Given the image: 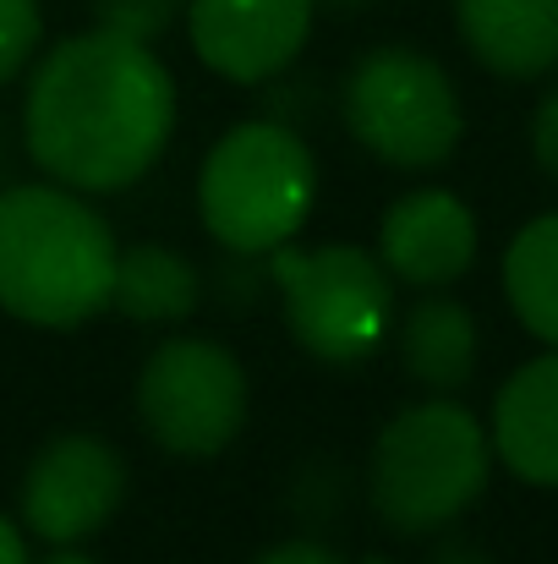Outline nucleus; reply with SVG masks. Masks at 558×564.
I'll return each instance as SVG.
<instances>
[{"mask_svg": "<svg viewBox=\"0 0 558 564\" xmlns=\"http://www.w3.org/2000/svg\"><path fill=\"white\" fill-rule=\"evenodd\" d=\"M176 132V77L154 44L88 28L61 39L22 99L28 160L72 192L143 182Z\"/></svg>", "mask_w": 558, "mask_h": 564, "instance_id": "obj_1", "label": "nucleus"}, {"mask_svg": "<svg viewBox=\"0 0 558 564\" xmlns=\"http://www.w3.org/2000/svg\"><path fill=\"white\" fill-rule=\"evenodd\" d=\"M116 230L72 187H0V307L39 329H77L110 307Z\"/></svg>", "mask_w": 558, "mask_h": 564, "instance_id": "obj_2", "label": "nucleus"}, {"mask_svg": "<svg viewBox=\"0 0 558 564\" xmlns=\"http://www.w3.org/2000/svg\"><path fill=\"white\" fill-rule=\"evenodd\" d=\"M493 477L488 427L455 400L405 405L372 444L368 499L400 538H427L460 521Z\"/></svg>", "mask_w": 558, "mask_h": 564, "instance_id": "obj_3", "label": "nucleus"}, {"mask_svg": "<svg viewBox=\"0 0 558 564\" xmlns=\"http://www.w3.org/2000/svg\"><path fill=\"white\" fill-rule=\"evenodd\" d=\"M318 197V165L296 127L263 116L230 127L203 171H197V214L203 230L225 252L269 258L274 247L296 241Z\"/></svg>", "mask_w": 558, "mask_h": 564, "instance_id": "obj_4", "label": "nucleus"}, {"mask_svg": "<svg viewBox=\"0 0 558 564\" xmlns=\"http://www.w3.org/2000/svg\"><path fill=\"white\" fill-rule=\"evenodd\" d=\"M346 127L372 160L394 171H438L466 138L449 72L411 44H378L351 66Z\"/></svg>", "mask_w": 558, "mask_h": 564, "instance_id": "obj_5", "label": "nucleus"}, {"mask_svg": "<svg viewBox=\"0 0 558 564\" xmlns=\"http://www.w3.org/2000/svg\"><path fill=\"white\" fill-rule=\"evenodd\" d=\"M269 280L280 285L285 302V329L296 335L302 351L318 362H362L383 346L389 318H394V291L389 269L368 247H274L269 252Z\"/></svg>", "mask_w": 558, "mask_h": 564, "instance_id": "obj_6", "label": "nucleus"}, {"mask_svg": "<svg viewBox=\"0 0 558 564\" xmlns=\"http://www.w3.org/2000/svg\"><path fill=\"white\" fill-rule=\"evenodd\" d=\"M138 416L171 455H219L247 422V373L219 340H165L138 373Z\"/></svg>", "mask_w": 558, "mask_h": 564, "instance_id": "obj_7", "label": "nucleus"}, {"mask_svg": "<svg viewBox=\"0 0 558 564\" xmlns=\"http://www.w3.org/2000/svg\"><path fill=\"white\" fill-rule=\"evenodd\" d=\"M127 499V460L99 433H61L50 438L22 477V527L33 538L83 543L94 538Z\"/></svg>", "mask_w": 558, "mask_h": 564, "instance_id": "obj_8", "label": "nucleus"}, {"mask_svg": "<svg viewBox=\"0 0 558 564\" xmlns=\"http://www.w3.org/2000/svg\"><path fill=\"white\" fill-rule=\"evenodd\" d=\"M318 0H186V33L208 72L258 88L296 66Z\"/></svg>", "mask_w": 558, "mask_h": 564, "instance_id": "obj_9", "label": "nucleus"}, {"mask_svg": "<svg viewBox=\"0 0 558 564\" xmlns=\"http://www.w3.org/2000/svg\"><path fill=\"white\" fill-rule=\"evenodd\" d=\"M378 263L422 291L455 285L477 263V214L444 187L405 192L378 225Z\"/></svg>", "mask_w": 558, "mask_h": 564, "instance_id": "obj_10", "label": "nucleus"}, {"mask_svg": "<svg viewBox=\"0 0 558 564\" xmlns=\"http://www.w3.org/2000/svg\"><path fill=\"white\" fill-rule=\"evenodd\" d=\"M493 455L532 488H558V351L515 368L493 394Z\"/></svg>", "mask_w": 558, "mask_h": 564, "instance_id": "obj_11", "label": "nucleus"}, {"mask_svg": "<svg viewBox=\"0 0 558 564\" xmlns=\"http://www.w3.org/2000/svg\"><path fill=\"white\" fill-rule=\"evenodd\" d=\"M466 50L504 83L558 66V0H455Z\"/></svg>", "mask_w": 558, "mask_h": 564, "instance_id": "obj_12", "label": "nucleus"}, {"mask_svg": "<svg viewBox=\"0 0 558 564\" xmlns=\"http://www.w3.org/2000/svg\"><path fill=\"white\" fill-rule=\"evenodd\" d=\"M477 357H482V335L466 302L455 296H422L405 324H400V362L433 394H455L477 378Z\"/></svg>", "mask_w": 558, "mask_h": 564, "instance_id": "obj_13", "label": "nucleus"}, {"mask_svg": "<svg viewBox=\"0 0 558 564\" xmlns=\"http://www.w3.org/2000/svg\"><path fill=\"white\" fill-rule=\"evenodd\" d=\"M203 302V274L165 241H138L116 258L110 307H121L132 324H182Z\"/></svg>", "mask_w": 558, "mask_h": 564, "instance_id": "obj_14", "label": "nucleus"}, {"mask_svg": "<svg viewBox=\"0 0 558 564\" xmlns=\"http://www.w3.org/2000/svg\"><path fill=\"white\" fill-rule=\"evenodd\" d=\"M504 296L515 318L558 351V214H537L504 252Z\"/></svg>", "mask_w": 558, "mask_h": 564, "instance_id": "obj_15", "label": "nucleus"}, {"mask_svg": "<svg viewBox=\"0 0 558 564\" xmlns=\"http://www.w3.org/2000/svg\"><path fill=\"white\" fill-rule=\"evenodd\" d=\"M39 39H44L39 0H0V88L17 72H28V61L39 55Z\"/></svg>", "mask_w": 558, "mask_h": 564, "instance_id": "obj_16", "label": "nucleus"}, {"mask_svg": "<svg viewBox=\"0 0 558 564\" xmlns=\"http://www.w3.org/2000/svg\"><path fill=\"white\" fill-rule=\"evenodd\" d=\"M88 6H94L99 28L154 44V39H160V33L176 22V11H182L186 0H88Z\"/></svg>", "mask_w": 558, "mask_h": 564, "instance_id": "obj_17", "label": "nucleus"}, {"mask_svg": "<svg viewBox=\"0 0 558 564\" xmlns=\"http://www.w3.org/2000/svg\"><path fill=\"white\" fill-rule=\"evenodd\" d=\"M532 154H537L543 176L558 182V83L543 94V105H537V116H532Z\"/></svg>", "mask_w": 558, "mask_h": 564, "instance_id": "obj_18", "label": "nucleus"}, {"mask_svg": "<svg viewBox=\"0 0 558 564\" xmlns=\"http://www.w3.org/2000/svg\"><path fill=\"white\" fill-rule=\"evenodd\" d=\"M252 564H346L335 549H324V543H307V538H291V543H280V549H269V554H258Z\"/></svg>", "mask_w": 558, "mask_h": 564, "instance_id": "obj_19", "label": "nucleus"}, {"mask_svg": "<svg viewBox=\"0 0 558 564\" xmlns=\"http://www.w3.org/2000/svg\"><path fill=\"white\" fill-rule=\"evenodd\" d=\"M427 564H493V554H488L482 543H466V538H455V543L433 549V560H427Z\"/></svg>", "mask_w": 558, "mask_h": 564, "instance_id": "obj_20", "label": "nucleus"}, {"mask_svg": "<svg viewBox=\"0 0 558 564\" xmlns=\"http://www.w3.org/2000/svg\"><path fill=\"white\" fill-rule=\"evenodd\" d=\"M0 564H28V543H22V532L0 516Z\"/></svg>", "mask_w": 558, "mask_h": 564, "instance_id": "obj_21", "label": "nucleus"}, {"mask_svg": "<svg viewBox=\"0 0 558 564\" xmlns=\"http://www.w3.org/2000/svg\"><path fill=\"white\" fill-rule=\"evenodd\" d=\"M28 564H33V560H28ZM39 564H99V560H94V554H83L77 543H55V554H44Z\"/></svg>", "mask_w": 558, "mask_h": 564, "instance_id": "obj_22", "label": "nucleus"}, {"mask_svg": "<svg viewBox=\"0 0 558 564\" xmlns=\"http://www.w3.org/2000/svg\"><path fill=\"white\" fill-rule=\"evenodd\" d=\"M6 176H11V143H6V132H0V187H6Z\"/></svg>", "mask_w": 558, "mask_h": 564, "instance_id": "obj_23", "label": "nucleus"}, {"mask_svg": "<svg viewBox=\"0 0 558 564\" xmlns=\"http://www.w3.org/2000/svg\"><path fill=\"white\" fill-rule=\"evenodd\" d=\"M318 6H329V11H362L372 0H318Z\"/></svg>", "mask_w": 558, "mask_h": 564, "instance_id": "obj_24", "label": "nucleus"}, {"mask_svg": "<svg viewBox=\"0 0 558 564\" xmlns=\"http://www.w3.org/2000/svg\"><path fill=\"white\" fill-rule=\"evenodd\" d=\"M368 564H389V560H368Z\"/></svg>", "mask_w": 558, "mask_h": 564, "instance_id": "obj_25", "label": "nucleus"}]
</instances>
